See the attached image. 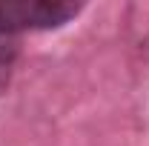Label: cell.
<instances>
[{
    "label": "cell",
    "mask_w": 149,
    "mask_h": 146,
    "mask_svg": "<svg viewBox=\"0 0 149 146\" xmlns=\"http://www.w3.org/2000/svg\"><path fill=\"white\" fill-rule=\"evenodd\" d=\"M80 3L63 0H0V29L17 37L20 32L57 29L80 15Z\"/></svg>",
    "instance_id": "6da1fadb"
},
{
    "label": "cell",
    "mask_w": 149,
    "mask_h": 146,
    "mask_svg": "<svg viewBox=\"0 0 149 146\" xmlns=\"http://www.w3.org/2000/svg\"><path fill=\"white\" fill-rule=\"evenodd\" d=\"M17 52H20L17 37L0 29V95L9 89V83H12V72H15V63H17Z\"/></svg>",
    "instance_id": "7a4b0ae2"
}]
</instances>
